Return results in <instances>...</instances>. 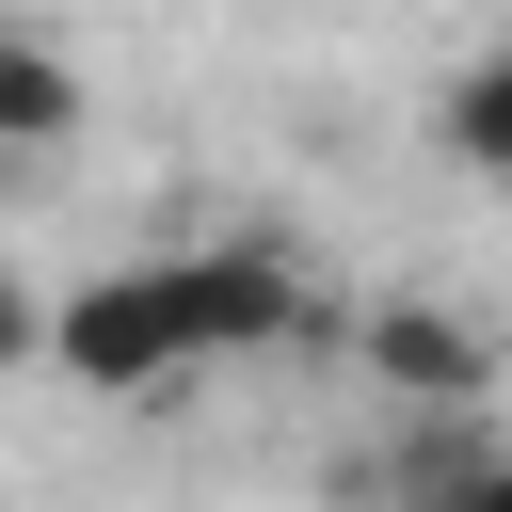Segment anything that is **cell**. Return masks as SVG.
<instances>
[{
  "mask_svg": "<svg viewBox=\"0 0 512 512\" xmlns=\"http://www.w3.org/2000/svg\"><path fill=\"white\" fill-rule=\"evenodd\" d=\"M48 368H64V384H96V400H160V384H192V368H208V336H192L176 256H112L96 288H64V304H48Z\"/></svg>",
  "mask_w": 512,
  "mask_h": 512,
  "instance_id": "1",
  "label": "cell"
},
{
  "mask_svg": "<svg viewBox=\"0 0 512 512\" xmlns=\"http://www.w3.org/2000/svg\"><path fill=\"white\" fill-rule=\"evenodd\" d=\"M176 288H192L208 368H224V352H272V336L304 320V272H288L272 240H192V256H176Z\"/></svg>",
  "mask_w": 512,
  "mask_h": 512,
  "instance_id": "2",
  "label": "cell"
},
{
  "mask_svg": "<svg viewBox=\"0 0 512 512\" xmlns=\"http://www.w3.org/2000/svg\"><path fill=\"white\" fill-rule=\"evenodd\" d=\"M368 384L384 400H416V416H464L480 384H496V352H480V320H448V304H368Z\"/></svg>",
  "mask_w": 512,
  "mask_h": 512,
  "instance_id": "3",
  "label": "cell"
},
{
  "mask_svg": "<svg viewBox=\"0 0 512 512\" xmlns=\"http://www.w3.org/2000/svg\"><path fill=\"white\" fill-rule=\"evenodd\" d=\"M0 144H16V160L80 144V64H64L32 16H0Z\"/></svg>",
  "mask_w": 512,
  "mask_h": 512,
  "instance_id": "4",
  "label": "cell"
},
{
  "mask_svg": "<svg viewBox=\"0 0 512 512\" xmlns=\"http://www.w3.org/2000/svg\"><path fill=\"white\" fill-rule=\"evenodd\" d=\"M432 144H448L464 176H512V48H480V64L432 96Z\"/></svg>",
  "mask_w": 512,
  "mask_h": 512,
  "instance_id": "5",
  "label": "cell"
},
{
  "mask_svg": "<svg viewBox=\"0 0 512 512\" xmlns=\"http://www.w3.org/2000/svg\"><path fill=\"white\" fill-rule=\"evenodd\" d=\"M416 512H512V448H432L416 464Z\"/></svg>",
  "mask_w": 512,
  "mask_h": 512,
  "instance_id": "6",
  "label": "cell"
},
{
  "mask_svg": "<svg viewBox=\"0 0 512 512\" xmlns=\"http://www.w3.org/2000/svg\"><path fill=\"white\" fill-rule=\"evenodd\" d=\"M32 352H48V304H32V288H16V272H0V384H16V368H32Z\"/></svg>",
  "mask_w": 512,
  "mask_h": 512,
  "instance_id": "7",
  "label": "cell"
}]
</instances>
